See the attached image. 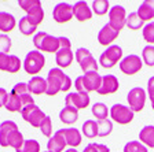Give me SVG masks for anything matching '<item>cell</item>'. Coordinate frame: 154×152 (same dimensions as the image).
Returning <instances> with one entry per match:
<instances>
[{"label":"cell","mask_w":154,"mask_h":152,"mask_svg":"<svg viewBox=\"0 0 154 152\" xmlns=\"http://www.w3.org/2000/svg\"><path fill=\"white\" fill-rule=\"evenodd\" d=\"M72 88V79L62 71L59 67H54L48 71L47 76V93L48 96H55L59 92H69Z\"/></svg>","instance_id":"cell-1"},{"label":"cell","mask_w":154,"mask_h":152,"mask_svg":"<svg viewBox=\"0 0 154 152\" xmlns=\"http://www.w3.org/2000/svg\"><path fill=\"white\" fill-rule=\"evenodd\" d=\"M23 136L19 132L18 126L13 121H4L0 124V145L2 147H11L18 149L23 144Z\"/></svg>","instance_id":"cell-2"},{"label":"cell","mask_w":154,"mask_h":152,"mask_svg":"<svg viewBox=\"0 0 154 152\" xmlns=\"http://www.w3.org/2000/svg\"><path fill=\"white\" fill-rule=\"evenodd\" d=\"M102 85V77L99 76L98 71H91L85 73L83 76H79L74 81V88L77 92H98Z\"/></svg>","instance_id":"cell-3"},{"label":"cell","mask_w":154,"mask_h":152,"mask_svg":"<svg viewBox=\"0 0 154 152\" xmlns=\"http://www.w3.org/2000/svg\"><path fill=\"white\" fill-rule=\"evenodd\" d=\"M33 44L35 48L40 52H48V54H57L61 45H59V37L47 34L45 32H38L33 36Z\"/></svg>","instance_id":"cell-4"},{"label":"cell","mask_w":154,"mask_h":152,"mask_svg":"<svg viewBox=\"0 0 154 152\" xmlns=\"http://www.w3.org/2000/svg\"><path fill=\"white\" fill-rule=\"evenodd\" d=\"M45 66V58L44 55L37 49L29 51L23 60V70L28 74L36 77Z\"/></svg>","instance_id":"cell-5"},{"label":"cell","mask_w":154,"mask_h":152,"mask_svg":"<svg viewBox=\"0 0 154 152\" xmlns=\"http://www.w3.org/2000/svg\"><path fill=\"white\" fill-rule=\"evenodd\" d=\"M19 7L26 13V16L33 25L38 26L44 19V11L42 7V1L38 0H19Z\"/></svg>","instance_id":"cell-6"},{"label":"cell","mask_w":154,"mask_h":152,"mask_svg":"<svg viewBox=\"0 0 154 152\" xmlns=\"http://www.w3.org/2000/svg\"><path fill=\"white\" fill-rule=\"evenodd\" d=\"M122 60V48L120 45H110L99 56V64L103 69H113Z\"/></svg>","instance_id":"cell-7"},{"label":"cell","mask_w":154,"mask_h":152,"mask_svg":"<svg viewBox=\"0 0 154 152\" xmlns=\"http://www.w3.org/2000/svg\"><path fill=\"white\" fill-rule=\"evenodd\" d=\"M146 99H147V92L140 86H135L127 95V101H128V107L134 112H140L144 108L146 104Z\"/></svg>","instance_id":"cell-8"},{"label":"cell","mask_w":154,"mask_h":152,"mask_svg":"<svg viewBox=\"0 0 154 152\" xmlns=\"http://www.w3.org/2000/svg\"><path fill=\"white\" fill-rule=\"evenodd\" d=\"M135 112L124 104H113L110 107V118L113 122L120 125H128L134 121Z\"/></svg>","instance_id":"cell-9"},{"label":"cell","mask_w":154,"mask_h":152,"mask_svg":"<svg viewBox=\"0 0 154 152\" xmlns=\"http://www.w3.org/2000/svg\"><path fill=\"white\" fill-rule=\"evenodd\" d=\"M74 56H76L77 63L80 64L84 74L98 70V62H96L95 58L92 56V54H91L87 48H79V49L76 51Z\"/></svg>","instance_id":"cell-10"},{"label":"cell","mask_w":154,"mask_h":152,"mask_svg":"<svg viewBox=\"0 0 154 152\" xmlns=\"http://www.w3.org/2000/svg\"><path fill=\"white\" fill-rule=\"evenodd\" d=\"M21 115H22L23 121H26V122L33 127H40L42 122L44 121V118L47 117V115L40 110V107H38L36 103L35 104H30V106H26V107L21 111Z\"/></svg>","instance_id":"cell-11"},{"label":"cell","mask_w":154,"mask_h":152,"mask_svg":"<svg viewBox=\"0 0 154 152\" xmlns=\"http://www.w3.org/2000/svg\"><path fill=\"white\" fill-rule=\"evenodd\" d=\"M109 23L117 32H121L127 25V11L122 6L116 4L109 10Z\"/></svg>","instance_id":"cell-12"},{"label":"cell","mask_w":154,"mask_h":152,"mask_svg":"<svg viewBox=\"0 0 154 152\" xmlns=\"http://www.w3.org/2000/svg\"><path fill=\"white\" fill-rule=\"evenodd\" d=\"M142 66H143L142 58L135 54L122 58V60L120 62V70L125 76H135L142 70Z\"/></svg>","instance_id":"cell-13"},{"label":"cell","mask_w":154,"mask_h":152,"mask_svg":"<svg viewBox=\"0 0 154 152\" xmlns=\"http://www.w3.org/2000/svg\"><path fill=\"white\" fill-rule=\"evenodd\" d=\"M52 18L57 23H66L73 18V6L66 1L58 3L52 10Z\"/></svg>","instance_id":"cell-14"},{"label":"cell","mask_w":154,"mask_h":152,"mask_svg":"<svg viewBox=\"0 0 154 152\" xmlns=\"http://www.w3.org/2000/svg\"><path fill=\"white\" fill-rule=\"evenodd\" d=\"M90 95L84 92H74V93H67L65 97V104L67 107H73L76 110H83L87 108L90 104Z\"/></svg>","instance_id":"cell-15"},{"label":"cell","mask_w":154,"mask_h":152,"mask_svg":"<svg viewBox=\"0 0 154 152\" xmlns=\"http://www.w3.org/2000/svg\"><path fill=\"white\" fill-rule=\"evenodd\" d=\"M22 67L21 59L17 55L0 54V71H7V73H18Z\"/></svg>","instance_id":"cell-16"},{"label":"cell","mask_w":154,"mask_h":152,"mask_svg":"<svg viewBox=\"0 0 154 152\" xmlns=\"http://www.w3.org/2000/svg\"><path fill=\"white\" fill-rule=\"evenodd\" d=\"M120 88V82H119V78L113 74H106V76L102 77V85H100L99 91H98V95H113L119 91Z\"/></svg>","instance_id":"cell-17"},{"label":"cell","mask_w":154,"mask_h":152,"mask_svg":"<svg viewBox=\"0 0 154 152\" xmlns=\"http://www.w3.org/2000/svg\"><path fill=\"white\" fill-rule=\"evenodd\" d=\"M119 34H120V32H117L116 29H113L112 26H110V23L107 22L106 25H103V28L100 29L99 33H98V43H99L100 45H103V47H110L112 43L119 37Z\"/></svg>","instance_id":"cell-18"},{"label":"cell","mask_w":154,"mask_h":152,"mask_svg":"<svg viewBox=\"0 0 154 152\" xmlns=\"http://www.w3.org/2000/svg\"><path fill=\"white\" fill-rule=\"evenodd\" d=\"M73 18H76L79 22H85L92 18V10L87 1L80 0L73 4Z\"/></svg>","instance_id":"cell-19"},{"label":"cell","mask_w":154,"mask_h":152,"mask_svg":"<svg viewBox=\"0 0 154 152\" xmlns=\"http://www.w3.org/2000/svg\"><path fill=\"white\" fill-rule=\"evenodd\" d=\"M61 130V133L63 134L65 137V141H66V145L72 147V148H76L81 144V133L76 127H66V129H59Z\"/></svg>","instance_id":"cell-20"},{"label":"cell","mask_w":154,"mask_h":152,"mask_svg":"<svg viewBox=\"0 0 154 152\" xmlns=\"http://www.w3.org/2000/svg\"><path fill=\"white\" fill-rule=\"evenodd\" d=\"M138 15L143 22H151L154 19V0H144L138 8Z\"/></svg>","instance_id":"cell-21"},{"label":"cell","mask_w":154,"mask_h":152,"mask_svg":"<svg viewBox=\"0 0 154 152\" xmlns=\"http://www.w3.org/2000/svg\"><path fill=\"white\" fill-rule=\"evenodd\" d=\"M28 89L30 95H43L47 93V79H44L43 77H32L28 82Z\"/></svg>","instance_id":"cell-22"},{"label":"cell","mask_w":154,"mask_h":152,"mask_svg":"<svg viewBox=\"0 0 154 152\" xmlns=\"http://www.w3.org/2000/svg\"><path fill=\"white\" fill-rule=\"evenodd\" d=\"M65 148H66V141H65L63 134L61 133V130H57L54 136L48 140L47 151H50V152H63Z\"/></svg>","instance_id":"cell-23"},{"label":"cell","mask_w":154,"mask_h":152,"mask_svg":"<svg viewBox=\"0 0 154 152\" xmlns=\"http://www.w3.org/2000/svg\"><path fill=\"white\" fill-rule=\"evenodd\" d=\"M55 62L59 66V69H66L73 62V52L72 48H62L55 54Z\"/></svg>","instance_id":"cell-24"},{"label":"cell","mask_w":154,"mask_h":152,"mask_svg":"<svg viewBox=\"0 0 154 152\" xmlns=\"http://www.w3.org/2000/svg\"><path fill=\"white\" fill-rule=\"evenodd\" d=\"M59 119H61V122L65 125L76 124L77 119H79V110L65 106V107L59 111Z\"/></svg>","instance_id":"cell-25"},{"label":"cell","mask_w":154,"mask_h":152,"mask_svg":"<svg viewBox=\"0 0 154 152\" xmlns=\"http://www.w3.org/2000/svg\"><path fill=\"white\" fill-rule=\"evenodd\" d=\"M139 141L144 147L154 149V126L153 125H147V126L142 127V130L139 132Z\"/></svg>","instance_id":"cell-26"},{"label":"cell","mask_w":154,"mask_h":152,"mask_svg":"<svg viewBox=\"0 0 154 152\" xmlns=\"http://www.w3.org/2000/svg\"><path fill=\"white\" fill-rule=\"evenodd\" d=\"M15 25H17V21L13 14L6 13V11H0V32H4V33L13 32Z\"/></svg>","instance_id":"cell-27"},{"label":"cell","mask_w":154,"mask_h":152,"mask_svg":"<svg viewBox=\"0 0 154 152\" xmlns=\"http://www.w3.org/2000/svg\"><path fill=\"white\" fill-rule=\"evenodd\" d=\"M91 111H92V115L96 118V121H105L109 117V108L105 103H100V101L95 103L91 108Z\"/></svg>","instance_id":"cell-28"},{"label":"cell","mask_w":154,"mask_h":152,"mask_svg":"<svg viewBox=\"0 0 154 152\" xmlns=\"http://www.w3.org/2000/svg\"><path fill=\"white\" fill-rule=\"evenodd\" d=\"M83 134L87 139H95L98 137V121L88 119L83 124Z\"/></svg>","instance_id":"cell-29"},{"label":"cell","mask_w":154,"mask_h":152,"mask_svg":"<svg viewBox=\"0 0 154 152\" xmlns=\"http://www.w3.org/2000/svg\"><path fill=\"white\" fill-rule=\"evenodd\" d=\"M18 28H19V32L22 33L23 36H32L33 33L37 30V26L33 25V23L29 21L28 16H22V18L19 19Z\"/></svg>","instance_id":"cell-30"},{"label":"cell","mask_w":154,"mask_h":152,"mask_svg":"<svg viewBox=\"0 0 154 152\" xmlns=\"http://www.w3.org/2000/svg\"><path fill=\"white\" fill-rule=\"evenodd\" d=\"M110 10V3L107 0H94L92 1V11L96 15H105V14H109Z\"/></svg>","instance_id":"cell-31"},{"label":"cell","mask_w":154,"mask_h":152,"mask_svg":"<svg viewBox=\"0 0 154 152\" xmlns=\"http://www.w3.org/2000/svg\"><path fill=\"white\" fill-rule=\"evenodd\" d=\"M143 21L139 18L138 13L135 11V13H131L127 15V28H129L131 30H139V29L143 28Z\"/></svg>","instance_id":"cell-32"},{"label":"cell","mask_w":154,"mask_h":152,"mask_svg":"<svg viewBox=\"0 0 154 152\" xmlns=\"http://www.w3.org/2000/svg\"><path fill=\"white\" fill-rule=\"evenodd\" d=\"M142 60L149 67H154V45H146L142 49Z\"/></svg>","instance_id":"cell-33"},{"label":"cell","mask_w":154,"mask_h":152,"mask_svg":"<svg viewBox=\"0 0 154 152\" xmlns=\"http://www.w3.org/2000/svg\"><path fill=\"white\" fill-rule=\"evenodd\" d=\"M113 132V121H98V137H106Z\"/></svg>","instance_id":"cell-34"},{"label":"cell","mask_w":154,"mask_h":152,"mask_svg":"<svg viewBox=\"0 0 154 152\" xmlns=\"http://www.w3.org/2000/svg\"><path fill=\"white\" fill-rule=\"evenodd\" d=\"M15 152H40V144L37 140H25L23 144L15 149Z\"/></svg>","instance_id":"cell-35"},{"label":"cell","mask_w":154,"mask_h":152,"mask_svg":"<svg viewBox=\"0 0 154 152\" xmlns=\"http://www.w3.org/2000/svg\"><path fill=\"white\" fill-rule=\"evenodd\" d=\"M122 152H149V148L144 147L139 140H132L124 145Z\"/></svg>","instance_id":"cell-36"},{"label":"cell","mask_w":154,"mask_h":152,"mask_svg":"<svg viewBox=\"0 0 154 152\" xmlns=\"http://www.w3.org/2000/svg\"><path fill=\"white\" fill-rule=\"evenodd\" d=\"M143 40L149 45H154V21L146 23L143 26Z\"/></svg>","instance_id":"cell-37"},{"label":"cell","mask_w":154,"mask_h":152,"mask_svg":"<svg viewBox=\"0 0 154 152\" xmlns=\"http://www.w3.org/2000/svg\"><path fill=\"white\" fill-rule=\"evenodd\" d=\"M38 129L42 130V133L44 137H50V139L52 137V121L48 115L44 118V121L42 122V125H40Z\"/></svg>","instance_id":"cell-38"},{"label":"cell","mask_w":154,"mask_h":152,"mask_svg":"<svg viewBox=\"0 0 154 152\" xmlns=\"http://www.w3.org/2000/svg\"><path fill=\"white\" fill-rule=\"evenodd\" d=\"M11 38L7 34H0V54H8V51L11 49Z\"/></svg>","instance_id":"cell-39"},{"label":"cell","mask_w":154,"mask_h":152,"mask_svg":"<svg viewBox=\"0 0 154 152\" xmlns=\"http://www.w3.org/2000/svg\"><path fill=\"white\" fill-rule=\"evenodd\" d=\"M147 96H149V99H154V76L153 77H150L149 78V81H147Z\"/></svg>","instance_id":"cell-40"},{"label":"cell","mask_w":154,"mask_h":152,"mask_svg":"<svg viewBox=\"0 0 154 152\" xmlns=\"http://www.w3.org/2000/svg\"><path fill=\"white\" fill-rule=\"evenodd\" d=\"M7 97H8V92L4 88H0V108L6 106Z\"/></svg>","instance_id":"cell-41"},{"label":"cell","mask_w":154,"mask_h":152,"mask_svg":"<svg viewBox=\"0 0 154 152\" xmlns=\"http://www.w3.org/2000/svg\"><path fill=\"white\" fill-rule=\"evenodd\" d=\"M83 152H98V148H96V143H91L83 149Z\"/></svg>","instance_id":"cell-42"},{"label":"cell","mask_w":154,"mask_h":152,"mask_svg":"<svg viewBox=\"0 0 154 152\" xmlns=\"http://www.w3.org/2000/svg\"><path fill=\"white\" fill-rule=\"evenodd\" d=\"M96 148H98V152H110L107 145L105 144H96Z\"/></svg>","instance_id":"cell-43"},{"label":"cell","mask_w":154,"mask_h":152,"mask_svg":"<svg viewBox=\"0 0 154 152\" xmlns=\"http://www.w3.org/2000/svg\"><path fill=\"white\" fill-rule=\"evenodd\" d=\"M65 152H77V149L76 148H69V149H66Z\"/></svg>","instance_id":"cell-44"},{"label":"cell","mask_w":154,"mask_h":152,"mask_svg":"<svg viewBox=\"0 0 154 152\" xmlns=\"http://www.w3.org/2000/svg\"><path fill=\"white\" fill-rule=\"evenodd\" d=\"M150 103H151V108H153V110H154V99H151V100H150Z\"/></svg>","instance_id":"cell-45"},{"label":"cell","mask_w":154,"mask_h":152,"mask_svg":"<svg viewBox=\"0 0 154 152\" xmlns=\"http://www.w3.org/2000/svg\"><path fill=\"white\" fill-rule=\"evenodd\" d=\"M44 152H50V151H44Z\"/></svg>","instance_id":"cell-46"}]
</instances>
